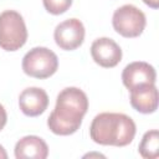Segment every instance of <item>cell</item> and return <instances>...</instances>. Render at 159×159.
Masks as SVG:
<instances>
[{"label":"cell","mask_w":159,"mask_h":159,"mask_svg":"<svg viewBox=\"0 0 159 159\" xmlns=\"http://www.w3.org/2000/svg\"><path fill=\"white\" fill-rule=\"evenodd\" d=\"M87 109L88 98L86 93L77 87H67L58 93L55 109L47 119V125L57 135L73 134L81 127Z\"/></svg>","instance_id":"1"},{"label":"cell","mask_w":159,"mask_h":159,"mask_svg":"<svg viewBox=\"0 0 159 159\" xmlns=\"http://www.w3.org/2000/svg\"><path fill=\"white\" fill-rule=\"evenodd\" d=\"M135 132L134 120L123 113H99L89 127L91 139L101 145L125 147L133 142Z\"/></svg>","instance_id":"2"},{"label":"cell","mask_w":159,"mask_h":159,"mask_svg":"<svg viewBox=\"0 0 159 159\" xmlns=\"http://www.w3.org/2000/svg\"><path fill=\"white\" fill-rule=\"evenodd\" d=\"M27 40V30L22 16L15 10L0 14V47L5 51L21 48Z\"/></svg>","instance_id":"3"},{"label":"cell","mask_w":159,"mask_h":159,"mask_svg":"<svg viewBox=\"0 0 159 159\" xmlns=\"http://www.w3.org/2000/svg\"><path fill=\"white\" fill-rule=\"evenodd\" d=\"M58 67V58L53 51L47 47H34L22 58L24 72L35 78H47L52 76Z\"/></svg>","instance_id":"4"},{"label":"cell","mask_w":159,"mask_h":159,"mask_svg":"<svg viewBox=\"0 0 159 159\" xmlns=\"http://www.w3.org/2000/svg\"><path fill=\"white\" fill-rule=\"evenodd\" d=\"M112 24L114 30L123 37H137L144 31L147 19L142 10L127 4L114 11Z\"/></svg>","instance_id":"5"},{"label":"cell","mask_w":159,"mask_h":159,"mask_svg":"<svg viewBox=\"0 0 159 159\" xmlns=\"http://www.w3.org/2000/svg\"><path fill=\"white\" fill-rule=\"evenodd\" d=\"M57 46L66 51L80 47L84 40V26L78 19H68L58 24L53 32Z\"/></svg>","instance_id":"6"},{"label":"cell","mask_w":159,"mask_h":159,"mask_svg":"<svg viewBox=\"0 0 159 159\" xmlns=\"http://www.w3.org/2000/svg\"><path fill=\"white\" fill-rule=\"evenodd\" d=\"M123 84L129 89H134L145 84H155L157 72L154 67L143 61H135L127 65L122 72Z\"/></svg>","instance_id":"7"},{"label":"cell","mask_w":159,"mask_h":159,"mask_svg":"<svg viewBox=\"0 0 159 159\" xmlns=\"http://www.w3.org/2000/svg\"><path fill=\"white\" fill-rule=\"evenodd\" d=\"M93 61L106 68L117 66L122 60V50L119 45L109 37H99L91 46Z\"/></svg>","instance_id":"8"},{"label":"cell","mask_w":159,"mask_h":159,"mask_svg":"<svg viewBox=\"0 0 159 159\" xmlns=\"http://www.w3.org/2000/svg\"><path fill=\"white\" fill-rule=\"evenodd\" d=\"M19 106L24 114L29 117H36L46 111L48 106V96L42 88L29 87L20 93Z\"/></svg>","instance_id":"9"},{"label":"cell","mask_w":159,"mask_h":159,"mask_svg":"<svg viewBox=\"0 0 159 159\" xmlns=\"http://www.w3.org/2000/svg\"><path fill=\"white\" fill-rule=\"evenodd\" d=\"M132 107L144 114H149L158 108V89L155 84H145L130 91Z\"/></svg>","instance_id":"10"},{"label":"cell","mask_w":159,"mask_h":159,"mask_svg":"<svg viewBox=\"0 0 159 159\" xmlns=\"http://www.w3.org/2000/svg\"><path fill=\"white\" fill-rule=\"evenodd\" d=\"M48 155V147L37 135H26L15 145L16 159H45Z\"/></svg>","instance_id":"11"},{"label":"cell","mask_w":159,"mask_h":159,"mask_svg":"<svg viewBox=\"0 0 159 159\" xmlns=\"http://www.w3.org/2000/svg\"><path fill=\"white\" fill-rule=\"evenodd\" d=\"M139 154L145 159H155L159 157V132L152 129L143 135L139 144Z\"/></svg>","instance_id":"12"},{"label":"cell","mask_w":159,"mask_h":159,"mask_svg":"<svg viewBox=\"0 0 159 159\" xmlns=\"http://www.w3.org/2000/svg\"><path fill=\"white\" fill-rule=\"evenodd\" d=\"M45 9L52 15H60L67 11L72 4V0H42Z\"/></svg>","instance_id":"13"},{"label":"cell","mask_w":159,"mask_h":159,"mask_svg":"<svg viewBox=\"0 0 159 159\" xmlns=\"http://www.w3.org/2000/svg\"><path fill=\"white\" fill-rule=\"evenodd\" d=\"M6 120H7V114H6V111L4 108L2 104H0V130L5 127L6 124Z\"/></svg>","instance_id":"14"},{"label":"cell","mask_w":159,"mask_h":159,"mask_svg":"<svg viewBox=\"0 0 159 159\" xmlns=\"http://www.w3.org/2000/svg\"><path fill=\"white\" fill-rule=\"evenodd\" d=\"M143 1L152 9H158L159 7V0H143Z\"/></svg>","instance_id":"15"},{"label":"cell","mask_w":159,"mask_h":159,"mask_svg":"<svg viewBox=\"0 0 159 159\" xmlns=\"http://www.w3.org/2000/svg\"><path fill=\"white\" fill-rule=\"evenodd\" d=\"M6 158H7V153L4 149V147L0 144V159H6Z\"/></svg>","instance_id":"16"}]
</instances>
